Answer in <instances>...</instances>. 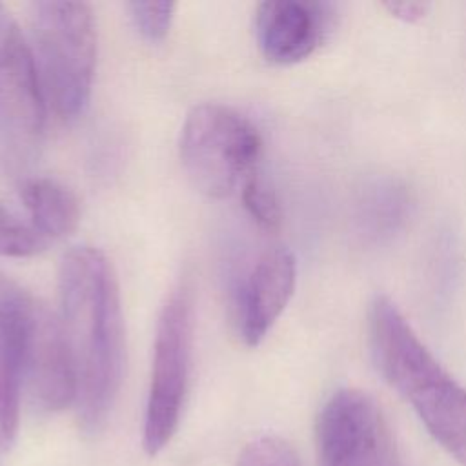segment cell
<instances>
[{"instance_id":"obj_1","label":"cell","mask_w":466,"mask_h":466,"mask_svg":"<svg viewBox=\"0 0 466 466\" xmlns=\"http://www.w3.org/2000/svg\"><path fill=\"white\" fill-rule=\"evenodd\" d=\"M58 319L75 368L78 426L96 433L115 406L126 364L118 282L100 249L76 246L62 257Z\"/></svg>"},{"instance_id":"obj_2","label":"cell","mask_w":466,"mask_h":466,"mask_svg":"<svg viewBox=\"0 0 466 466\" xmlns=\"http://www.w3.org/2000/svg\"><path fill=\"white\" fill-rule=\"evenodd\" d=\"M368 329L380 375L413 408L431 437L466 466V390L430 353L390 299L373 300Z\"/></svg>"},{"instance_id":"obj_3","label":"cell","mask_w":466,"mask_h":466,"mask_svg":"<svg viewBox=\"0 0 466 466\" xmlns=\"http://www.w3.org/2000/svg\"><path fill=\"white\" fill-rule=\"evenodd\" d=\"M31 55L47 104L62 120L80 116L96 66V22L87 2L29 4Z\"/></svg>"},{"instance_id":"obj_4","label":"cell","mask_w":466,"mask_h":466,"mask_svg":"<svg viewBox=\"0 0 466 466\" xmlns=\"http://www.w3.org/2000/svg\"><path fill=\"white\" fill-rule=\"evenodd\" d=\"M262 138L249 118L222 104L189 109L180 129V164L193 187L208 198H226L251 175Z\"/></svg>"},{"instance_id":"obj_5","label":"cell","mask_w":466,"mask_h":466,"mask_svg":"<svg viewBox=\"0 0 466 466\" xmlns=\"http://www.w3.org/2000/svg\"><path fill=\"white\" fill-rule=\"evenodd\" d=\"M46 95L29 42L9 16H0V175L25 180L40 155Z\"/></svg>"},{"instance_id":"obj_6","label":"cell","mask_w":466,"mask_h":466,"mask_svg":"<svg viewBox=\"0 0 466 466\" xmlns=\"http://www.w3.org/2000/svg\"><path fill=\"white\" fill-rule=\"evenodd\" d=\"M193 313V286L180 280L166 297L157 320L142 437L149 455L166 448L182 415L191 370Z\"/></svg>"},{"instance_id":"obj_7","label":"cell","mask_w":466,"mask_h":466,"mask_svg":"<svg viewBox=\"0 0 466 466\" xmlns=\"http://www.w3.org/2000/svg\"><path fill=\"white\" fill-rule=\"evenodd\" d=\"M315 439L319 466H406L384 411L355 388L339 390L326 400Z\"/></svg>"},{"instance_id":"obj_8","label":"cell","mask_w":466,"mask_h":466,"mask_svg":"<svg viewBox=\"0 0 466 466\" xmlns=\"http://www.w3.org/2000/svg\"><path fill=\"white\" fill-rule=\"evenodd\" d=\"M42 411L75 404L76 380L71 353L58 315L33 300L22 357V391Z\"/></svg>"},{"instance_id":"obj_9","label":"cell","mask_w":466,"mask_h":466,"mask_svg":"<svg viewBox=\"0 0 466 466\" xmlns=\"http://www.w3.org/2000/svg\"><path fill=\"white\" fill-rule=\"evenodd\" d=\"M297 282V262L284 246L262 251L235 291V322L244 344L258 346L269 333Z\"/></svg>"},{"instance_id":"obj_10","label":"cell","mask_w":466,"mask_h":466,"mask_svg":"<svg viewBox=\"0 0 466 466\" xmlns=\"http://www.w3.org/2000/svg\"><path fill=\"white\" fill-rule=\"evenodd\" d=\"M333 24V5L309 0H268L257 5L255 36L266 60L295 64L317 51Z\"/></svg>"},{"instance_id":"obj_11","label":"cell","mask_w":466,"mask_h":466,"mask_svg":"<svg viewBox=\"0 0 466 466\" xmlns=\"http://www.w3.org/2000/svg\"><path fill=\"white\" fill-rule=\"evenodd\" d=\"M35 297L0 273V453L16 435L22 395V357Z\"/></svg>"},{"instance_id":"obj_12","label":"cell","mask_w":466,"mask_h":466,"mask_svg":"<svg viewBox=\"0 0 466 466\" xmlns=\"http://www.w3.org/2000/svg\"><path fill=\"white\" fill-rule=\"evenodd\" d=\"M20 200L29 215V224L46 240L71 235L80 222L76 195L58 180L27 177L20 182Z\"/></svg>"},{"instance_id":"obj_13","label":"cell","mask_w":466,"mask_h":466,"mask_svg":"<svg viewBox=\"0 0 466 466\" xmlns=\"http://www.w3.org/2000/svg\"><path fill=\"white\" fill-rule=\"evenodd\" d=\"M408 197L395 184L373 186L364 198V226L373 233H388L397 228L406 213Z\"/></svg>"},{"instance_id":"obj_14","label":"cell","mask_w":466,"mask_h":466,"mask_svg":"<svg viewBox=\"0 0 466 466\" xmlns=\"http://www.w3.org/2000/svg\"><path fill=\"white\" fill-rule=\"evenodd\" d=\"M240 197L244 209L258 228L266 231H277L280 228L282 209L279 197L271 184L258 173V169L246 177L242 182Z\"/></svg>"},{"instance_id":"obj_15","label":"cell","mask_w":466,"mask_h":466,"mask_svg":"<svg viewBox=\"0 0 466 466\" xmlns=\"http://www.w3.org/2000/svg\"><path fill=\"white\" fill-rule=\"evenodd\" d=\"M47 246L49 240L0 202V257L29 258L42 253Z\"/></svg>"},{"instance_id":"obj_16","label":"cell","mask_w":466,"mask_h":466,"mask_svg":"<svg viewBox=\"0 0 466 466\" xmlns=\"http://www.w3.org/2000/svg\"><path fill=\"white\" fill-rule=\"evenodd\" d=\"M127 9L137 31L149 42H160L169 33L177 4L175 2H129Z\"/></svg>"},{"instance_id":"obj_17","label":"cell","mask_w":466,"mask_h":466,"mask_svg":"<svg viewBox=\"0 0 466 466\" xmlns=\"http://www.w3.org/2000/svg\"><path fill=\"white\" fill-rule=\"evenodd\" d=\"M237 466H302L295 450L282 439L264 435L251 441L240 453Z\"/></svg>"},{"instance_id":"obj_18","label":"cell","mask_w":466,"mask_h":466,"mask_svg":"<svg viewBox=\"0 0 466 466\" xmlns=\"http://www.w3.org/2000/svg\"><path fill=\"white\" fill-rule=\"evenodd\" d=\"M384 7L395 18H400L404 22H419L430 11V4L426 2H388L384 4Z\"/></svg>"},{"instance_id":"obj_19","label":"cell","mask_w":466,"mask_h":466,"mask_svg":"<svg viewBox=\"0 0 466 466\" xmlns=\"http://www.w3.org/2000/svg\"><path fill=\"white\" fill-rule=\"evenodd\" d=\"M0 16H2V15H0Z\"/></svg>"}]
</instances>
